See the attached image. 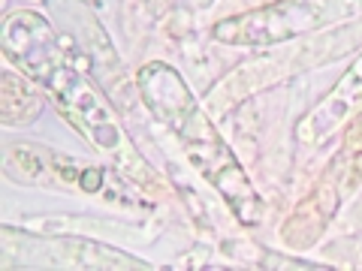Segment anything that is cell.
Wrapping results in <instances>:
<instances>
[{"label":"cell","instance_id":"6da1fadb","mask_svg":"<svg viewBox=\"0 0 362 271\" xmlns=\"http://www.w3.org/2000/svg\"><path fill=\"white\" fill-rule=\"evenodd\" d=\"M354 16H362V0H290L223 21L214 28V37L233 45H272Z\"/></svg>","mask_w":362,"mask_h":271},{"label":"cell","instance_id":"7a4b0ae2","mask_svg":"<svg viewBox=\"0 0 362 271\" xmlns=\"http://www.w3.org/2000/svg\"><path fill=\"white\" fill-rule=\"evenodd\" d=\"M359 103H362V58L350 66L347 78H341V82L335 85L329 100L317 109V115H311V127L317 130V136H320L329 127H335V121H341L344 115H350Z\"/></svg>","mask_w":362,"mask_h":271}]
</instances>
